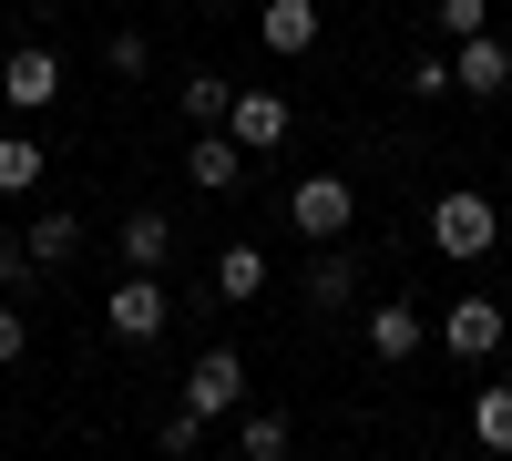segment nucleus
<instances>
[{"label": "nucleus", "mask_w": 512, "mask_h": 461, "mask_svg": "<svg viewBox=\"0 0 512 461\" xmlns=\"http://www.w3.org/2000/svg\"><path fill=\"white\" fill-rule=\"evenodd\" d=\"M502 339H512V318H502V298H482V287H461V298L441 308V349L451 359H502Z\"/></svg>", "instance_id": "obj_4"}, {"label": "nucleus", "mask_w": 512, "mask_h": 461, "mask_svg": "<svg viewBox=\"0 0 512 461\" xmlns=\"http://www.w3.org/2000/svg\"><path fill=\"white\" fill-rule=\"evenodd\" d=\"M287 123H297V113H287V93H267V82H246V93L226 103V144H236V154L256 164V154H277V144H287Z\"/></svg>", "instance_id": "obj_6"}, {"label": "nucleus", "mask_w": 512, "mask_h": 461, "mask_svg": "<svg viewBox=\"0 0 512 461\" xmlns=\"http://www.w3.org/2000/svg\"><path fill=\"white\" fill-rule=\"evenodd\" d=\"M154 451H164V461H195V451H205V421H195V410H164V421H154Z\"/></svg>", "instance_id": "obj_20"}, {"label": "nucleus", "mask_w": 512, "mask_h": 461, "mask_svg": "<svg viewBox=\"0 0 512 461\" xmlns=\"http://www.w3.org/2000/svg\"><path fill=\"white\" fill-rule=\"evenodd\" d=\"M41 175H52V154L31 134H0V195H41Z\"/></svg>", "instance_id": "obj_17"}, {"label": "nucleus", "mask_w": 512, "mask_h": 461, "mask_svg": "<svg viewBox=\"0 0 512 461\" xmlns=\"http://www.w3.org/2000/svg\"><path fill=\"white\" fill-rule=\"evenodd\" d=\"M359 339H369V359H420V339H431V318H420L410 298H379V308H359Z\"/></svg>", "instance_id": "obj_9"}, {"label": "nucleus", "mask_w": 512, "mask_h": 461, "mask_svg": "<svg viewBox=\"0 0 512 461\" xmlns=\"http://www.w3.org/2000/svg\"><path fill=\"white\" fill-rule=\"evenodd\" d=\"M287 226L318 236V246H338V236L359 226V185H349V175H297V185H287Z\"/></svg>", "instance_id": "obj_2"}, {"label": "nucleus", "mask_w": 512, "mask_h": 461, "mask_svg": "<svg viewBox=\"0 0 512 461\" xmlns=\"http://www.w3.org/2000/svg\"><path fill=\"white\" fill-rule=\"evenodd\" d=\"M175 410H195V421H236V410H246V349H195Z\"/></svg>", "instance_id": "obj_3"}, {"label": "nucleus", "mask_w": 512, "mask_h": 461, "mask_svg": "<svg viewBox=\"0 0 512 461\" xmlns=\"http://www.w3.org/2000/svg\"><path fill=\"white\" fill-rule=\"evenodd\" d=\"M267 287H277V267H267V246H226V257H216V298H236V308H256V298H267Z\"/></svg>", "instance_id": "obj_14"}, {"label": "nucleus", "mask_w": 512, "mask_h": 461, "mask_svg": "<svg viewBox=\"0 0 512 461\" xmlns=\"http://www.w3.org/2000/svg\"><path fill=\"white\" fill-rule=\"evenodd\" d=\"M0 103H11V113L62 103V52H52V41H21V52H0Z\"/></svg>", "instance_id": "obj_7"}, {"label": "nucleus", "mask_w": 512, "mask_h": 461, "mask_svg": "<svg viewBox=\"0 0 512 461\" xmlns=\"http://www.w3.org/2000/svg\"><path fill=\"white\" fill-rule=\"evenodd\" d=\"M21 349H31V318H21V308H11V298H0V369H11V359H21Z\"/></svg>", "instance_id": "obj_24"}, {"label": "nucleus", "mask_w": 512, "mask_h": 461, "mask_svg": "<svg viewBox=\"0 0 512 461\" xmlns=\"http://www.w3.org/2000/svg\"><path fill=\"white\" fill-rule=\"evenodd\" d=\"M472 441H482L492 461H512V380H482V390H472Z\"/></svg>", "instance_id": "obj_16"}, {"label": "nucleus", "mask_w": 512, "mask_h": 461, "mask_svg": "<svg viewBox=\"0 0 512 461\" xmlns=\"http://www.w3.org/2000/svg\"><path fill=\"white\" fill-rule=\"evenodd\" d=\"M431 11H441V31H451V41H472V31H492V0H431Z\"/></svg>", "instance_id": "obj_22"}, {"label": "nucleus", "mask_w": 512, "mask_h": 461, "mask_svg": "<svg viewBox=\"0 0 512 461\" xmlns=\"http://www.w3.org/2000/svg\"><path fill=\"white\" fill-rule=\"evenodd\" d=\"M175 103H185V123H226L236 82H226V72H185V93H175Z\"/></svg>", "instance_id": "obj_19"}, {"label": "nucleus", "mask_w": 512, "mask_h": 461, "mask_svg": "<svg viewBox=\"0 0 512 461\" xmlns=\"http://www.w3.org/2000/svg\"><path fill=\"white\" fill-rule=\"evenodd\" d=\"M21 277H31V257H21V236H0V298H11Z\"/></svg>", "instance_id": "obj_25"}, {"label": "nucleus", "mask_w": 512, "mask_h": 461, "mask_svg": "<svg viewBox=\"0 0 512 461\" xmlns=\"http://www.w3.org/2000/svg\"><path fill=\"white\" fill-rule=\"evenodd\" d=\"M256 41H267L277 62L318 52V0H267V11H256Z\"/></svg>", "instance_id": "obj_12"}, {"label": "nucleus", "mask_w": 512, "mask_h": 461, "mask_svg": "<svg viewBox=\"0 0 512 461\" xmlns=\"http://www.w3.org/2000/svg\"><path fill=\"white\" fill-rule=\"evenodd\" d=\"M297 287H308V308H318V318L359 308V257H349V246H318V257H308V277H297Z\"/></svg>", "instance_id": "obj_11"}, {"label": "nucleus", "mask_w": 512, "mask_h": 461, "mask_svg": "<svg viewBox=\"0 0 512 461\" xmlns=\"http://www.w3.org/2000/svg\"><path fill=\"white\" fill-rule=\"evenodd\" d=\"M236 461H287V410H236Z\"/></svg>", "instance_id": "obj_18"}, {"label": "nucleus", "mask_w": 512, "mask_h": 461, "mask_svg": "<svg viewBox=\"0 0 512 461\" xmlns=\"http://www.w3.org/2000/svg\"><path fill=\"white\" fill-rule=\"evenodd\" d=\"M103 62H113V72H154V41H144V31H113Z\"/></svg>", "instance_id": "obj_23"}, {"label": "nucleus", "mask_w": 512, "mask_h": 461, "mask_svg": "<svg viewBox=\"0 0 512 461\" xmlns=\"http://www.w3.org/2000/svg\"><path fill=\"white\" fill-rule=\"evenodd\" d=\"M451 93H472V103H502V93H512V41H502V31L451 41Z\"/></svg>", "instance_id": "obj_8"}, {"label": "nucleus", "mask_w": 512, "mask_h": 461, "mask_svg": "<svg viewBox=\"0 0 512 461\" xmlns=\"http://www.w3.org/2000/svg\"><path fill=\"white\" fill-rule=\"evenodd\" d=\"M185 175H195V185H205V195H226V185H236V175H246V154H236V144H226V123H205V134H195V144H185Z\"/></svg>", "instance_id": "obj_15"}, {"label": "nucleus", "mask_w": 512, "mask_h": 461, "mask_svg": "<svg viewBox=\"0 0 512 461\" xmlns=\"http://www.w3.org/2000/svg\"><path fill=\"white\" fill-rule=\"evenodd\" d=\"M103 328L123 349H154L164 328H175V308H164V277H113V298H103Z\"/></svg>", "instance_id": "obj_5"}, {"label": "nucleus", "mask_w": 512, "mask_h": 461, "mask_svg": "<svg viewBox=\"0 0 512 461\" xmlns=\"http://www.w3.org/2000/svg\"><path fill=\"white\" fill-rule=\"evenodd\" d=\"M400 82H410V103H441V93H451V52H410Z\"/></svg>", "instance_id": "obj_21"}, {"label": "nucleus", "mask_w": 512, "mask_h": 461, "mask_svg": "<svg viewBox=\"0 0 512 461\" xmlns=\"http://www.w3.org/2000/svg\"><path fill=\"white\" fill-rule=\"evenodd\" d=\"M72 246H82V216H72V205H41V216L21 226V257H31V277H41V267H72Z\"/></svg>", "instance_id": "obj_13"}, {"label": "nucleus", "mask_w": 512, "mask_h": 461, "mask_svg": "<svg viewBox=\"0 0 512 461\" xmlns=\"http://www.w3.org/2000/svg\"><path fill=\"white\" fill-rule=\"evenodd\" d=\"M113 257H123V277H164L175 267V226H164L154 205H134V216L113 226Z\"/></svg>", "instance_id": "obj_10"}, {"label": "nucleus", "mask_w": 512, "mask_h": 461, "mask_svg": "<svg viewBox=\"0 0 512 461\" xmlns=\"http://www.w3.org/2000/svg\"><path fill=\"white\" fill-rule=\"evenodd\" d=\"M431 246H441L451 267H482L492 246H502V205H492L482 185H451V195L431 205Z\"/></svg>", "instance_id": "obj_1"}]
</instances>
